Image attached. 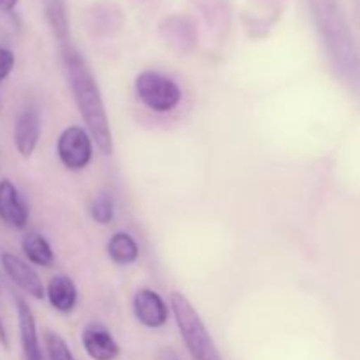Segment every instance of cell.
<instances>
[{"mask_svg":"<svg viewBox=\"0 0 360 360\" xmlns=\"http://www.w3.org/2000/svg\"><path fill=\"white\" fill-rule=\"evenodd\" d=\"M14 63H16V56L11 49L0 46V83L7 79L11 76L14 69Z\"/></svg>","mask_w":360,"mask_h":360,"instance_id":"cell-19","label":"cell"},{"mask_svg":"<svg viewBox=\"0 0 360 360\" xmlns=\"http://www.w3.org/2000/svg\"><path fill=\"white\" fill-rule=\"evenodd\" d=\"M171 309L190 357L193 360H224L200 315L181 292L171 294Z\"/></svg>","mask_w":360,"mask_h":360,"instance_id":"cell-3","label":"cell"},{"mask_svg":"<svg viewBox=\"0 0 360 360\" xmlns=\"http://www.w3.org/2000/svg\"><path fill=\"white\" fill-rule=\"evenodd\" d=\"M134 88L137 98L155 112L174 111L183 98V91L178 83L157 70H143L136 77Z\"/></svg>","mask_w":360,"mask_h":360,"instance_id":"cell-4","label":"cell"},{"mask_svg":"<svg viewBox=\"0 0 360 360\" xmlns=\"http://www.w3.org/2000/svg\"><path fill=\"white\" fill-rule=\"evenodd\" d=\"M81 343L91 360H116L122 348L116 343L111 330L101 322H90L81 333Z\"/></svg>","mask_w":360,"mask_h":360,"instance_id":"cell-8","label":"cell"},{"mask_svg":"<svg viewBox=\"0 0 360 360\" xmlns=\"http://www.w3.org/2000/svg\"><path fill=\"white\" fill-rule=\"evenodd\" d=\"M0 108H2V104H0Z\"/></svg>","mask_w":360,"mask_h":360,"instance_id":"cell-21","label":"cell"},{"mask_svg":"<svg viewBox=\"0 0 360 360\" xmlns=\"http://www.w3.org/2000/svg\"><path fill=\"white\" fill-rule=\"evenodd\" d=\"M0 343H2L4 348H9V338H7V330L2 319H0Z\"/></svg>","mask_w":360,"mask_h":360,"instance_id":"cell-20","label":"cell"},{"mask_svg":"<svg viewBox=\"0 0 360 360\" xmlns=\"http://www.w3.org/2000/svg\"><path fill=\"white\" fill-rule=\"evenodd\" d=\"M90 214L97 224L108 225L115 220V202L111 197L108 195H98L97 199L91 202Z\"/></svg>","mask_w":360,"mask_h":360,"instance_id":"cell-17","label":"cell"},{"mask_svg":"<svg viewBox=\"0 0 360 360\" xmlns=\"http://www.w3.org/2000/svg\"><path fill=\"white\" fill-rule=\"evenodd\" d=\"M108 255L118 266H130L139 259V245L129 232H116L108 241Z\"/></svg>","mask_w":360,"mask_h":360,"instance_id":"cell-14","label":"cell"},{"mask_svg":"<svg viewBox=\"0 0 360 360\" xmlns=\"http://www.w3.org/2000/svg\"><path fill=\"white\" fill-rule=\"evenodd\" d=\"M16 313L23 360H46L41 350V343H39L35 316L23 297H16Z\"/></svg>","mask_w":360,"mask_h":360,"instance_id":"cell-10","label":"cell"},{"mask_svg":"<svg viewBox=\"0 0 360 360\" xmlns=\"http://www.w3.org/2000/svg\"><path fill=\"white\" fill-rule=\"evenodd\" d=\"M30 220V210L16 185L11 179H0V221L11 229H25Z\"/></svg>","mask_w":360,"mask_h":360,"instance_id":"cell-9","label":"cell"},{"mask_svg":"<svg viewBox=\"0 0 360 360\" xmlns=\"http://www.w3.org/2000/svg\"><path fill=\"white\" fill-rule=\"evenodd\" d=\"M21 250H23L25 257L30 264L41 267H51L55 262V253H53L51 245L48 239L37 232H30L21 241Z\"/></svg>","mask_w":360,"mask_h":360,"instance_id":"cell-15","label":"cell"},{"mask_svg":"<svg viewBox=\"0 0 360 360\" xmlns=\"http://www.w3.org/2000/svg\"><path fill=\"white\" fill-rule=\"evenodd\" d=\"M46 297H48L51 308L60 313L74 311L77 304V287L69 276L58 274L49 280L48 288H46Z\"/></svg>","mask_w":360,"mask_h":360,"instance_id":"cell-12","label":"cell"},{"mask_svg":"<svg viewBox=\"0 0 360 360\" xmlns=\"http://www.w3.org/2000/svg\"><path fill=\"white\" fill-rule=\"evenodd\" d=\"M56 153L65 169L83 171L94 158V139L86 129L79 125H70L63 129L58 136Z\"/></svg>","mask_w":360,"mask_h":360,"instance_id":"cell-5","label":"cell"},{"mask_svg":"<svg viewBox=\"0 0 360 360\" xmlns=\"http://www.w3.org/2000/svg\"><path fill=\"white\" fill-rule=\"evenodd\" d=\"M14 146L23 158L32 157L41 139V116L34 108H27L18 115L14 123Z\"/></svg>","mask_w":360,"mask_h":360,"instance_id":"cell-11","label":"cell"},{"mask_svg":"<svg viewBox=\"0 0 360 360\" xmlns=\"http://www.w3.org/2000/svg\"><path fill=\"white\" fill-rule=\"evenodd\" d=\"M0 264H2V269L6 271V274L9 276V280L16 285L20 290H23L25 294H28L34 299H42L46 295V288L42 285L41 276L37 274V271L30 266V262H25L23 259H20L14 253H2L0 255Z\"/></svg>","mask_w":360,"mask_h":360,"instance_id":"cell-7","label":"cell"},{"mask_svg":"<svg viewBox=\"0 0 360 360\" xmlns=\"http://www.w3.org/2000/svg\"><path fill=\"white\" fill-rule=\"evenodd\" d=\"M60 53H62L63 69H65L67 79H69L70 90H72L74 102H76L84 125H86V130L90 132L94 143L97 144L98 151L102 155H111L112 148H115L112 146L111 125H109L104 98H102L101 88L95 81L94 72L74 44L60 48Z\"/></svg>","mask_w":360,"mask_h":360,"instance_id":"cell-1","label":"cell"},{"mask_svg":"<svg viewBox=\"0 0 360 360\" xmlns=\"http://www.w3.org/2000/svg\"><path fill=\"white\" fill-rule=\"evenodd\" d=\"M132 311L137 322L148 329H160L169 320V308L162 295L151 288H139L134 294Z\"/></svg>","mask_w":360,"mask_h":360,"instance_id":"cell-6","label":"cell"},{"mask_svg":"<svg viewBox=\"0 0 360 360\" xmlns=\"http://www.w3.org/2000/svg\"><path fill=\"white\" fill-rule=\"evenodd\" d=\"M42 4H44V13L46 18H48V23L51 27V32L60 48H65V46L72 44V41H70V28L69 18H67L65 0H42Z\"/></svg>","mask_w":360,"mask_h":360,"instance_id":"cell-13","label":"cell"},{"mask_svg":"<svg viewBox=\"0 0 360 360\" xmlns=\"http://www.w3.org/2000/svg\"><path fill=\"white\" fill-rule=\"evenodd\" d=\"M20 0H0V28L16 27L14 7Z\"/></svg>","mask_w":360,"mask_h":360,"instance_id":"cell-18","label":"cell"},{"mask_svg":"<svg viewBox=\"0 0 360 360\" xmlns=\"http://www.w3.org/2000/svg\"><path fill=\"white\" fill-rule=\"evenodd\" d=\"M44 343L49 360H76L69 345L65 343V340L60 334L53 333V330H46Z\"/></svg>","mask_w":360,"mask_h":360,"instance_id":"cell-16","label":"cell"},{"mask_svg":"<svg viewBox=\"0 0 360 360\" xmlns=\"http://www.w3.org/2000/svg\"><path fill=\"white\" fill-rule=\"evenodd\" d=\"M309 9L334 69L350 84H360V56L338 0H309Z\"/></svg>","mask_w":360,"mask_h":360,"instance_id":"cell-2","label":"cell"}]
</instances>
